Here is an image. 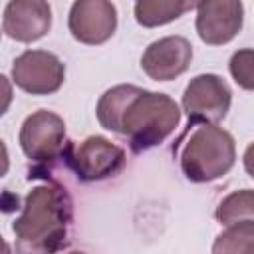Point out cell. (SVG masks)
<instances>
[{
	"label": "cell",
	"instance_id": "6da1fadb",
	"mask_svg": "<svg viewBox=\"0 0 254 254\" xmlns=\"http://www.w3.org/2000/svg\"><path fill=\"white\" fill-rule=\"evenodd\" d=\"M95 115L103 129L127 137L133 153L161 145L181 119L179 105L169 95L125 83L99 97Z\"/></svg>",
	"mask_w": 254,
	"mask_h": 254
},
{
	"label": "cell",
	"instance_id": "7a4b0ae2",
	"mask_svg": "<svg viewBox=\"0 0 254 254\" xmlns=\"http://www.w3.org/2000/svg\"><path fill=\"white\" fill-rule=\"evenodd\" d=\"M73 224V200L60 185H42L30 190L22 214L12 230L20 250L56 252L67 248Z\"/></svg>",
	"mask_w": 254,
	"mask_h": 254
},
{
	"label": "cell",
	"instance_id": "3957f363",
	"mask_svg": "<svg viewBox=\"0 0 254 254\" xmlns=\"http://www.w3.org/2000/svg\"><path fill=\"white\" fill-rule=\"evenodd\" d=\"M187 141H177L183 145L173 155L179 157L183 175L192 183H208L226 175L236 161L234 139L228 131L216 127V123H198L187 127ZM173 145V147H175Z\"/></svg>",
	"mask_w": 254,
	"mask_h": 254
},
{
	"label": "cell",
	"instance_id": "277c9868",
	"mask_svg": "<svg viewBox=\"0 0 254 254\" xmlns=\"http://www.w3.org/2000/svg\"><path fill=\"white\" fill-rule=\"evenodd\" d=\"M20 147L28 159L40 163L42 167L65 157L69 143L65 141L64 119L58 113L46 109L28 115L20 129Z\"/></svg>",
	"mask_w": 254,
	"mask_h": 254
},
{
	"label": "cell",
	"instance_id": "5b68a950",
	"mask_svg": "<svg viewBox=\"0 0 254 254\" xmlns=\"http://www.w3.org/2000/svg\"><path fill=\"white\" fill-rule=\"evenodd\" d=\"M65 161L79 181L93 183L121 173L125 167V151L105 137L93 135L79 145L69 143Z\"/></svg>",
	"mask_w": 254,
	"mask_h": 254
},
{
	"label": "cell",
	"instance_id": "8992f818",
	"mask_svg": "<svg viewBox=\"0 0 254 254\" xmlns=\"http://www.w3.org/2000/svg\"><path fill=\"white\" fill-rule=\"evenodd\" d=\"M230 101L232 91L222 77L214 73L196 75L183 93V109L189 119L187 127L222 121L230 109Z\"/></svg>",
	"mask_w": 254,
	"mask_h": 254
},
{
	"label": "cell",
	"instance_id": "52a82bcc",
	"mask_svg": "<svg viewBox=\"0 0 254 254\" xmlns=\"http://www.w3.org/2000/svg\"><path fill=\"white\" fill-rule=\"evenodd\" d=\"M14 83L32 95L56 93L65 79V65L60 58L46 50H28L14 60Z\"/></svg>",
	"mask_w": 254,
	"mask_h": 254
},
{
	"label": "cell",
	"instance_id": "ba28073f",
	"mask_svg": "<svg viewBox=\"0 0 254 254\" xmlns=\"http://www.w3.org/2000/svg\"><path fill=\"white\" fill-rule=\"evenodd\" d=\"M71 36L87 46L107 42L117 28V10L111 0H75L67 20Z\"/></svg>",
	"mask_w": 254,
	"mask_h": 254
},
{
	"label": "cell",
	"instance_id": "9c48e42d",
	"mask_svg": "<svg viewBox=\"0 0 254 254\" xmlns=\"http://www.w3.org/2000/svg\"><path fill=\"white\" fill-rule=\"evenodd\" d=\"M196 8V32L208 46L228 44L242 30L244 8L240 0H200Z\"/></svg>",
	"mask_w": 254,
	"mask_h": 254
},
{
	"label": "cell",
	"instance_id": "30bf717a",
	"mask_svg": "<svg viewBox=\"0 0 254 254\" xmlns=\"http://www.w3.org/2000/svg\"><path fill=\"white\" fill-rule=\"evenodd\" d=\"M190 60V42L183 36H167L153 42L143 52L141 67L155 81H171L189 69Z\"/></svg>",
	"mask_w": 254,
	"mask_h": 254
},
{
	"label": "cell",
	"instance_id": "8fae6325",
	"mask_svg": "<svg viewBox=\"0 0 254 254\" xmlns=\"http://www.w3.org/2000/svg\"><path fill=\"white\" fill-rule=\"evenodd\" d=\"M50 26L52 8L48 0H10L4 10L2 30L16 42H36L50 32Z\"/></svg>",
	"mask_w": 254,
	"mask_h": 254
},
{
	"label": "cell",
	"instance_id": "7c38bea8",
	"mask_svg": "<svg viewBox=\"0 0 254 254\" xmlns=\"http://www.w3.org/2000/svg\"><path fill=\"white\" fill-rule=\"evenodd\" d=\"M200 0H137L135 20L143 28L165 26L198 6Z\"/></svg>",
	"mask_w": 254,
	"mask_h": 254
},
{
	"label": "cell",
	"instance_id": "4fadbf2b",
	"mask_svg": "<svg viewBox=\"0 0 254 254\" xmlns=\"http://www.w3.org/2000/svg\"><path fill=\"white\" fill-rule=\"evenodd\" d=\"M212 252L214 254H254V220L228 224V228L216 236Z\"/></svg>",
	"mask_w": 254,
	"mask_h": 254
},
{
	"label": "cell",
	"instance_id": "5bb4252c",
	"mask_svg": "<svg viewBox=\"0 0 254 254\" xmlns=\"http://www.w3.org/2000/svg\"><path fill=\"white\" fill-rule=\"evenodd\" d=\"M216 220L224 226L242 220H254V190L242 189L222 198L216 208Z\"/></svg>",
	"mask_w": 254,
	"mask_h": 254
},
{
	"label": "cell",
	"instance_id": "9a60e30c",
	"mask_svg": "<svg viewBox=\"0 0 254 254\" xmlns=\"http://www.w3.org/2000/svg\"><path fill=\"white\" fill-rule=\"evenodd\" d=\"M228 69L238 87L254 91V50L244 48L234 52L228 62Z\"/></svg>",
	"mask_w": 254,
	"mask_h": 254
},
{
	"label": "cell",
	"instance_id": "2e32d148",
	"mask_svg": "<svg viewBox=\"0 0 254 254\" xmlns=\"http://www.w3.org/2000/svg\"><path fill=\"white\" fill-rule=\"evenodd\" d=\"M242 163H244V169L250 175V179H254V143L246 147L244 157H242Z\"/></svg>",
	"mask_w": 254,
	"mask_h": 254
}]
</instances>
